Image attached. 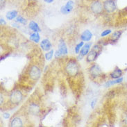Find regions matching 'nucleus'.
Instances as JSON below:
<instances>
[{"mask_svg":"<svg viewBox=\"0 0 127 127\" xmlns=\"http://www.w3.org/2000/svg\"><path fill=\"white\" fill-rule=\"evenodd\" d=\"M65 71L67 72V74L71 76H74L77 75L79 73V69L77 63L74 60L69 61L65 67Z\"/></svg>","mask_w":127,"mask_h":127,"instance_id":"f257e3e1","label":"nucleus"},{"mask_svg":"<svg viewBox=\"0 0 127 127\" xmlns=\"http://www.w3.org/2000/svg\"><path fill=\"white\" fill-rule=\"evenodd\" d=\"M101 51V47L98 45H95L93 48V49L88 54L87 58H86L87 61L90 63L95 61L97 58L98 55L100 54Z\"/></svg>","mask_w":127,"mask_h":127,"instance_id":"f03ea898","label":"nucleus"},{"mask_svg":"<svg viewBox=\"0 0 127 127\" xmlns=\"http://www.w3.org/2000/svg\"><path fill=\"white\" fill-rule=\"evenodd\" d=\"M67 53H68L67 47V45L65 44V41L63 40H61L59 42V49L55 53V57L56 58L62 57V56L67 55Z\"/></svg>","mask_w":127,"mask_h":127,"instance_id":"7ed1b4c3","label":"nucleus"},{"mask_svg":"<svg viewBox=\"0 0 127 127\" xmlns=\"http://www.w3.org/2000/svg\"><path fill=\"white\" fill-rule=\"evenodd\" d=\"M23 99L22 93H21L20 90H14L13 91L10 95V101L11 103L14 104H18L22 101Z\"/></svg>","mask_w":127,"mask_h":127,"instance_id":"20e7f679","label":"nucleus"},{"mask_svg":"<svg viewBox=\"0 0 127 127\" xmlns=\"http://www.w3.org/2000/svg\"><path fill=\"white\" fill-rule=\"evenodd\" d=\"M103 8L108 13H113L117 8L115 0H106L103 3Z\"/></svg>","mask_w":127,"mask_h":127,"instance_id":"39448f33","label":"nucleus"},{"mask_svg":"<svg viewBox=\"0 0 127 127\" xmlns=\"http://www.w3.org/2000/svg\"><path fill=\"white\" fill-rule=\"evenodd\" d=\"M41 75V72H40V69L38 68L37 66L33 65L32 66L30 69V71H29V76L32 80L33 81H37L40 76Z\"/></svg>","mask_w":127,"mask_h":127,"instance_id":"423d86ee","label":"nucleus"},{"mask_svg":"<svg viewBox=\"0 0 127 127\" xmlns=\"http://www.w3.org/2000/svg\"><path fill=\"white\" fill-rule=\"evenodd\" d=\"M90 8L95 14H100L102 12L103 6L101 3L99 1H95L91 3Z\"/></svg>","mask_w":127,"mask_h":127,"instance_id":"0eeeda50","label":"nucleus"},{"mask_svg":"<svg viewBox=\"0 0 127 127\" xmlns=\"http://www.w3.org/2000/svg\"><path fill=\"white\" fill-rule=\"evenodd\" d=\"M74 3L73 1H72V0L68 1L65 6L61 7V13L64 14V15H67L69 13H70L73 9V8H74Z\"/></svg>","mask_w":127,"mask_h":127,"instance_id":"6e6552de","label":"nucleus"},{"mask_svg":"<svg viewBox=\"0 0 127 127\" xmlns=\"http://www.w3.org/2000/svg\"><path fill=\"white\" fill-rule=\"evenodd\" d=\"M90 73L93 77L96 78L101 74V70L99 65H94L90 69Z\"/></svg>","mask_w":127,"mask_h":127,"instance_id":"1a4fd4ad","label":"nucleus"},{"mask_svg":"<svg viewBox=\"0 0 127 127\" xmlns=\"http://www.w3.org/2000/svg\"><path fill=\"white\" fill-rule=\"evenodd\" d=\"M40 47L43 51L48 52L52 49V45L48 39H44L40 42Z\"/></svg>","mask_w":127,"mask_h":127,"instance_id":"9d476101","label":"nucleus"},{"mask_svg":"<svg viewBox=\"0 0 127 127\" xmlns=\"http://www.w3.org/2000/svg\"><path fill=\"white\" fill-rule=\"evenodd\" d=\"M93 38V33L89 30H85L81 35V39L83 42H89Z\"/></svg>","mask_w":127,"mask_h":127,"instance_id":"9b49d317","label":"nucleus"},{"mask_svg":"<svg viewBox=\"0 0 127 127\" xmlns=\"http://www.w3.org/2000/svg\"><path fill=\"white\" fill-rule=\"evenodd\" d=\"M91 45H92L91 42L86 43V45H83L81 49V51H80V56H85L88 55V54L90 52V47H91Z\"/></svg>","mask_w":127,"mask_h":127,"instance_id":"f8f14e48","label":"nucleus"},{"mask_svg":"<svg viewBox=\"0 0 127 127\" xmlns=\"http://www.w3.org/2000/svg\"><path fill=\"white\" fill-rule=\"evenodd\" d=\"M10 126L11 127H23V123L20 118L14 117L13 119L10 121Z\"/></svg>","mask_w":127,"mask_h":127,"instance_id":"ddd939ff","label":"nucleus"},{"mask_svg":"<svg viewBox=\"0 0 127 127\" xmlns=\"http://www.w3.org/2000/svg\"><path fill=\"white\" fill-rule=\"evenodd\" d=\"M122 75V70L120 68H116L115 69H114L113 72H112L110 74V76L113 79L120 78Z\"/></svg>","mask_w":127,"mask_h":127,"instance_id":"4468645a","label":"nucleus"},{"mask_svg":"<svg viewBox=\"0 0 127 127\" xmlns=\"http://www.w3.org/2000/svg\"><path fill=\"white\" fill-rule=\"evenodd\" d=\"M29 113L31 114V115H37V114L39 113L40 111V108L38 106L37 104L35 103H31V105L29 106Z\"/></svg>","mask_w":127,"mask_h":127,"instance_id":"2eb2a0df","label":"nucleus"},{"mask_svg":"<svg viewBox=\"0 0 127 127\" xmlns=\"http://www.w3.org/2000/svg\"><path fill=\"white\" fill-rule=\"evenodd\" d=\"M123 81V78L122 77H120V78H118V79H115L112 80V81H107L104 86L105 87H110V86H113V85H115V84H118V83H120Z\"/></svg>","mask_w":127,"mask_h":127,"instance_id":"dca6fc26","label":"nucleus"},{"mask_svg":"<svg viewBox=\"0 0 127 127\" xmlns=\"http://www.w3.org/2000/svg\"><path fill=\"white\" fill-rule=\"evenodd\" d=\"M29 29L32 30V31H33V32H40L41 31V29H40V28L39 27V26H38V24L34 22V21H31L30 22V23H29Z\"/></svg>","mask_w":127,"mask_h":127,"instance_id":"f3484780","label":"nucleus"},{"mask_svg":"<svg viewBox=\"0 0 127 127\" xmlns=\"http://www.w3.org/2000/svg\"><path fill=\"white\" fill-rule=\"evenodd\" d=\"M6 17L8 20H13L17 17V11L15 10L8 11L6 13Z\"/></svg>","mask_w":127,"mask_h":127,"instance_id":"a211bd4d","label":"nucleus"},{"mask_svg":"<svg viewBox=\"0 0 127 127\" xmlns=\"http://www.w3.org/2000/svg\"><path fill=\"white\" fill-rule=\"evenodd\" d=\"M122 32L120 31H115L112 34V35L110 36V40L113 42L117 41L120 39L121 35H122Z\"/></svg>","mask_w":127,"mask_h":127,"instance_id":"6ab92c4d","label":"nucleus"},{"mask_svg":"<svg viewBox=\"0 0 127 127\" xmlns=\"http://www.w3.org/2000/svg\"><path fill=\"white\" fill-rule=\"evenodd\" d=\"M29 39L35 43H38L40 42V35L38 32H34L32 34H31Z\"/></svg>","mask_w":127,"mask_h":127,"instance_id":"aec40b11","label":"nucleus"},{"mask_svg":"<svg viewBox=\"0 0 127 127\" xmlns=\"http://www.w3.org/2000/svg\"><path fill=\"white\" fill-rule=\"evenodd\" d=\"M15 21L18 22V23H21L22 24H27V20H25L24 17H22V16H17L15 18Z\"/></svg>","mask_w":127,"mask_h":127,"instance_id":"412c9836","label":"nucleus"},{"mask_svg":"<svg viewBox=\"0 0 127 127\" xmlns=\"http://www.w3.org/2000/svg\"><path fill=\"white\" fill-rule=\"evenodd\" d=\"M53 56H54V50L52 49V50H50L47 53H46V54H45V59H46L47 61H50L52 59Z\"/></svg>","mask_w":127,"mask_h":127,"instance_id":"4be33fe9","label":"nucleus"},{"mask_svg":"<svg viewBox=\"0 0 127 127\" xmlns=\"http://www.w3.org/2000/svg\"><path fill=\"white\" fill-rule=\"evenodd\" d=\"M83 42H79V44H77L76 46L75 47V53L76 54H79V52L81 51V49L83 47Z\"/></svg>","mask_w":127,"mask_h":127,"instance_id":"5701e85b","label":"nucleus"},{"mask_svg":"<svg viewBox=\"0 0 127 127\" xmlns=\"http://www.w3.org/2000/svg\"><path fill=\"white\" fill-rule=\"evenodd\" d=\"M111 32H112V31H111L110 29L105 30V31H103V32L101 33V37H105V36H106L108 35H109L110 33H111Z\"/></svg>","mask_w":127,"mask_h":127,"instance_id":"b1692460","label":"nucleus"},{"mask_svg":"<svg viewBox=\"0 0 127 127\" xmlns=\"http://www.w3.org/2000/svg\"><path fill=\"white\" fill-rule=\"evenodd\" d=\"M0 8L1 9H3V7L5 6V3H6V1L5 0H0Z\"/></svg>","mask_w":127,"mask_h":127,"instance_id":"393cba45","label":"nucleus"},{"mask_svg":"<svg viewBox=\"0 0 127 127\" xmlns=\"http://www.w3.org/2000/svg\"><path fill=\"white\" fill-rule=\"evenodd\" d=\"M96 99H94L92 101H91V103H90V106L92 108H94L95 106V105H96Z\"/></svg>","mask_w":127,"mask_h":127,"instance_id":"a878e982","label":"nucleus"},{"mask_svg":"<svg viewBox=\"0 0 127 127\" xmlns=\"http://www.w3.org/2000/svg\"><path fill=\"white\" fill-rule=\"evenodd\" d=\"M3 117L4 119L7 120V119H8V118L10 117V114L8 113H4L3 114Z\"/></svg>","mask_w":127,"mask_h":127,"instance_id":"bb28decb","label":"nucleus"},{"mask_svg":"<svg viewBox=\"0 0 127 127\" xmlns=\"http://www.w3.org/2000/svg\"><path fill=\"white\" fill-rule=\"evenodd\" d=\"M0 24H1V25H5L6 23V22L4 21L3 18H1L0 19Z\"/></svg>","mask_w":127,"mask_h":127,"instance_id":"cd10ccee","label":"nucleus"},{"mask_svg":"<svg viewBox=\"0 0 127 127\" xmlns=\"http://www.w3.org/2000/svg\"><path fill=\"white\" fill-rule=\"evenodd\" d=\"M44 1H45V2H47V3H52V2L54 1V0H44Z\"/></svg>","mask_w":127,"mask_h":127,"instance_id":"c85d7f7f","label":"nucleus"},{"mask_svg":"<svg viewBox=\"0 0 127 127\" xmlns=\"http://www.w3.org/2000/svg\"><path fill=\"white\" fill-rule=\"evenodd\" d=\"M0 103H1V104L3 103V96H2L1 95V101H0Z\"/></svg>","mask_w":127,"mask_h":127,"instance_id":"c756f323","label":"nucleus"},{"mask_svg":"<svg viewBox=\"0 0 127 127\" xmlns=\"http://www.w3.org/2000/svg\"><path fill=\"white\" fill-rule=\"evenodd\" d=\"M124 121H125V123L127 124V115H126V117H125V120H124Z\"/></svg>","mask_w":127,"mask_h":127,"instance_id":"7c9ffc66","label":"nucleus"}]
</instances>
